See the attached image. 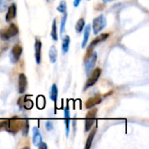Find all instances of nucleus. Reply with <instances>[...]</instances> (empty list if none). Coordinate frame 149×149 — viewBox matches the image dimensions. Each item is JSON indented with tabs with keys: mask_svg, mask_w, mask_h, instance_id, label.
<instances>
[{
	"mask_svg": "<svg viewBox=\"0 0 149 149\" xmlns=\"http://www.w3.org/2000/svg\"><path fill=\"white\" fill-rule=\"evenodd\" d=\"M18 33V27L15 24L10 23L7 29H3L0 31V38L3 40H9L12 37H15Z\"/></svg>",
	"mask_w": 149,
	"mask_h": 149,
	"instance_id": "f257e3e1",
	"label": "nucleus"
},
{
	"mask_svg": "<svg viewBox=\"0 0 149 149\" xmlns=\"http://www.w3.org/2000/svg\"><path fill=\"white\" fill-rule=\"evenodd\" d=\"M107 25V18L106 17L101 14L100 16H98L97 17H95L93 21V34L98 35Z\"/></svg>",
	"mask_w": 149,
	"mask_h": 149,
	"instance_id": "f03ea898",
	"label": "nucleus"
},
{
	"mask_svg": "<svg viewBox=\"0 0 149 149\" xmlns=\"http://www.w3.org/2000/svg\"><path fill=\"white\" fill-rule=\"evenodd\" d=\"M23 120H20L17 117H14L10 120H8V127H7V131L11 133V134H16L17 133L23 125Z\"/></svg>",
	"mask_w": 149,
	"mask_h": 149,
	"instance_id": "7ed1b4c3",
	"label": "nucleus"
},
{
	"mask_svg": "<svg viewBox=\"0 0 149 149\" xmlns=\"http://www.w3.org/2000/svg\"><path fill=\"white\" fill-rule=\"evenodd\" d=\"M100 74H101V69H100V67L95 68V69L92 72L91 75L89 76V78H88V79H87V81H86V85H85L84 91H86V90L88 89L89 87H91V86H93V85H95L96 82L98 81V79H100Z\"/></svg>",
	"mask_w": 149,
	"mask_h": 149,
	"instance_id": "20e7f679",
	"label": "nucleus"
},
{
	"mask_svg": "<svg viewBox=\"0 0 149 149\" xmlns=\"http://www.w3.org/2000/svg\"><path fill=\"white\" fill-rule=\"evenodd\" d=\"M108 37H109V34H108V33H102V34H100V36L96 37V38L91 42L90 45L88 46V48H87V53H86V56H85V59H86V58L93 52V48H94L98 44H100V43H101V42L107 40Z\"/></svg>",
	"mask_w": 149,
	"mask_h": 149,
	"instance_id": "39448f33",
	"label": "nucleus"
},
{
	"mask_svg": "<svg viewBox=\"0 0 149 149\" xmlns=\"http://www.w3.org/2000/svg\"><path fill=\"white\" fill-rule=\"evenodd\" d=\"M23 48L20 45H15L10 52V61L11 64H17L22 55Z\"/></svg>",
	"mask_w": 149,
	"mask_h": 149,
	"instance_id": "423d86ee",
	"label": "nucleus"
},
{
	"mask_svg": "<svg viewBox=\"0 0 149 149\" xmlns=\"http://www.w3.org/2000/svg\"><path fill=\"white\" fill-rule=\"evenodd\" d=\"M97 61V52H93L86 59H85V67L86 74H89L90 72L93 69Z\"/></svg>",
	"mask_w": 149,
	"mask_h": 149,
	"instance_id": "0eeeda50",
	"label": "nucleus"
},
{
	"mask_svg": "<svg viewBox=\"0 0 149 149\" xmlns=\"http://www.w3.org/2000/svg\"><path fill=\"white\" fill-rule=\"evenodd\" d=\"M41 48H42L41 40L38 37H36L35 44H34V50H35V60H36L37 65L41 64Z\"/></svg>",
	"mask_w": 149,
	"mask_h": 149,
	"instance_id": "6e6552de",
	"label": "nucleus"
},
{
	"mask_svg": "<svg viewBox=\"0 0 149 149\" xmlns=\"http://www.w3.org/2000/svg\"><path fill=\"white\" fill-rule=\"evenodd\" d=\"M27 86H28V81L25 74L20 73L18 75V93L20 94H24L27 89Z\"/></svg>",
	"mask_w": 149,
	"mask_h": 149,
	"instance_id": "1a4fd4ad",
	"label": "nucleus"
},
{
	"mask_svg": "<svg viewBox=\"0 0 149 149\" xmlns=\"http://www.w3.org/2000/svg\"><path fill=\"white\" fill-rule=\"evenodd\" d=\"M16 15H17V5H16V3H12L8 7L7 13L5 15V21L7 23H10L16 17Z\"/></svg>",
	"mask_w": 149,
	"mask_h": 149,
	"instance_id": "9d476101",
	"label": "nucleus"
},
{
	"mask_svg": "<svg viewBox=\"0 0 149 149\" xmlns=\"http://www.w3.org/2000/svg\"><path fill=\"white\" fill-rule=\"evenodd\" d=\"M42 136L40 134L39 129L37 127H34L32 128V142L35 147H38L42 142Z\"/></svg>",
	"mask_w": 149,
	"mask_h": 149,
	"instance_id": "9b49d317",
	"label": "nucleus"
},
{
	"mask_svg": "<svg viewBox=\"0 0 149 149\" xmlns=\"http://www.w3.org/2000/svg\"><path fill=\"white\" fill-rule=\"evenodd\" d=\"M102 101V99L100 97V96H95V97H92L90 99H88L86 103H85V107L87 109H90V108H93V107L99 105L100 103H101Z\"/></svg>",
	"mask_w": 149,
	"mask_h": 149,
	"instance_id": "f8f14e48",
	"label": "nucleus"
},
{
	"mask_svg": "<svg viewBox=\"0 0 149 149\" xmlns=\"http://www.w3.org/2000/svg\"><path fill=\"white\" fill-rule=\"evenodd\" d=\"M65 135L68 137L70 131V110L68 105L65 107Z\"/></svg>",
	"mask_w": 149,
	"mask_h": 149,
	"instance_id": "ddd939ff",
	"label": "nucleus"
},
{
	"mask_svg": "<svg viewBox=\"0 0 149 149\" xmlns=\"http://www.w3.org/2000/svg\"><path fill=\"white\" fill-rule=\"evenodd\" d=\"M18 105H19L21 107L25 108V109H27V110L31 109L32 107H33L32 101H31V100H27L26 97H22V98H20L19 100H18Z\"/></svg>",
	"mask_w": 149,
	"mask_h": 149,
	"instance_id": "4468645a",
	"label": "nucleus"
},
{
	"mask_svg": "<svg viewBox=\"0 0 149 149\" xmlns=\"http://www.w3.org/2000/svg\"><path fill=\"white\" fill-rule=\"evenodd\" d=\"M91 33V25L87 24L85 28V31H84V37H83V41H82V48H86L88 39H89V36Z\"/></svg>",
	"mask_w": 149,
	"mask_h": 149,
	"instance_id": "2eb2a0df",
	"label": "nucleus"
},
{
	"mask_svg": "<svg viewBox=\"0 0 149 149\" xmlns=\"http://www.w3.org/2000/svg\"><path fill=\"white\" fill-rule=\"evenodd\" d=\"M49 58H50V62L52 64H54L57 61L58 58V51L57 48L54 45H52L49 51Z\"/></svg>",
	"mask_w": 149,
	"mask_h": 149,
	"instance_id": "dca6fc26",
	"label": "nucleus"
},
{
	"mask_svg": "<svg viewBox=\"0 0 149 149\" xmlns=\"http://www.w3.org/2000/svg\"><path fill=\"white\" fill-rule=\"evenodd\" d=\"M58 86L56 84H52V87H51V91H50V99L56 104L57 102V99H58Z\"/></svg>",
	"mask_w": 149,
	"mask_h": 149,
	"instance_id": "f3484780",
	"label": "nucleus"
},
{
	"mask_svg": "<svg viewBox=\"0 0 149 149\" xmlns=\"http://www.w3.org/2000/svg\"><path fill=\"white\" fill-rule=\"evenodd\" d=\"M96 133H97V127H94V128L91 131V133L89 134V135H88V138H87L86 142L85 148L89 149L90 148H91L92 143H93V138H94V136H95Z\"/></svg>",
	"mask_w": 149,
	"mask_h": 149,
	"instance_id": "a211bd4d",
	"label": "nucleus"
},
{
	"mask_svg": "<svg viewBox=\"0 0 149 149\" xmlns=\"http://www.w3.org/2000/svg\"><path fill=\"white\" fill-rule=\"evenodd\" d=\"M70 37L68 35H65L63 38V42H62V52L64 54L67 53L69 51V45H70Z\"/></svg>",
	"mask_w": 149,
	"mask_h": 149,
	"instance_id": "6ab92c4d",
	"label": "nucleus"
},
{
	"mask_svg": "<svg viewBox=\"0 0 149 149\" xmlns=\"http://www.w3.org/2000/svg\"><path fill=\"white\" fill-rule=\"evenodd\" d=\"M51 37L54 41H57L58 39V28H57V21L56 19H53L52 25V31H51Z\"/></svg>",
	"mask_w": 149,
	"mask_h": 149,
	"instance_id": "aec40b11",
	"label": "nucleus"
},
{
	"mask_svg": "<svg viewBox=\"0 0 149 149\" xmlns=\"http://www.w3.org/2000/svg\"><path fill=\"white\" fill-rule=\"evenodd\" d=\"M85 25H86L85 19H84V18H79V19L77 21L76 24H75V31H76V32H77L78 34L81 33L82 31H83L84 28H85Z\"/></svg>",
	"mask_w": 149,
	"mask_h": 149,
	"instance_id": "412c9836",
	"label": "nucleus"
},
{
	"mask_svg": "<svg viewBox=\"0 0 149 149\" xmlns=\"http://www.w3.org/2000/svg\"><path fill=\"white\" fill-rule=\"evenodd\" d=\"M95 122V119H92V118H86V122H85V132H89L93 124Z\"/></svg>",
	"mask_w": 149,
	"mask_h": 149,
	"instance_id": "4be33fe9",
	"label": "nucleus"
},
{
	"mask_svg": "<svg viewBox=\"0 0 149 149\" xmlns=\"http://www.w3.org/2000/svg\"><path fill=\"white\" fill-rule=\"evenodd\" d=\"M63 14H64V16L62 17L61 22H60V35L61 36L63 35V33L65 31V24H66V21H67V13L65 12Z\"/></svg>",
	"mask_w": 149,
	"mask_h": 149,
	"instance_id": "5701e85b",
	"label": "nucleus"
},
{
	"mask_svg": "<svg viewBox=\"0 0 149 149\" xmlns=\"http://www.w3.org/2000/svg\"><path fill=\"white\" fill-rule=\"evenodd\" d=\"M66 9H67V5H66V2L65 1H61L60 3H59V5L57 8L58 11H59L60 13L66 12Z\"/></svg>",
	"mask_w": 149,
	"mask_h": 149,
	"instance_id": "b1692460",
	"label": "nucleus"
},
{
	"mask_svg": "<svg viewBox=\"0 0 149 149\" xmlns=\"http://www.w3.org/2000/svg\"><path fill=\"white\" fill-rule=\"evenodd\" d=\"M21 129L23 130V134H24V136H26L27 134H28V131H29V124H28L27 120H23V125H22Z\"/></svg>",
	"mask_w": 149,
	"mask_h": 149,
	"instance_id": "393cba45",
	"label": "nucleus"
},
{
	"mask_svg": "<svg viewBox=\"0 0 149 149\" xmlns=\"http://www.w3.org/2000/svg\"><path fill=\"white\" fill-rule=\"evenodd\" d=\"M37 105H38V108H40V109L44 108V107L45 105V99L43 96H39L37 99Z\"/></svg>",
	"mask_w": 149,
	"mask_h": 149,
	"instance_id": "a878e982",
	"label": "nucleus"
},
{
	"mask_svg": "<svg viewBox=\"0 0 149 149\" xmlns=\"http://www.w3.org/2000/svg\"><path fill=\"white\" fill-rule=\"evenodd\" d=\"M97 113H98V109H97V108H93L92 110H90V111L86 113V118L95 119V117L97 116Z\"/></svg>",
	"mask_w": 149,
	"mask_h": 149,
	"instance_id": "bb28decb",
	"label": "nucleus"
},
{
	"mask_svg": "<svg viewBox=\"0 0 149 149\" xmlns=\"http://www.w3.org/2000/svg\"><path fill=\"white\" fill-rule=\"evenodd\" d=\"M7 127H8V120L0 121V130H2V129L7 130Z\"/></svg>",
	"mask_w": 149,
	"mask_h": 149,
	"instance_id": "cd10ccee",
	"label": "nucleus"
},
{
	"mask_svg": "<svg viewBox=\"0 0 149 149\" xmlns=\"http://www.w3.org/2000/svg\"><path fill=\"white\" fill-rule=\"evenodd\" d=\"M6 0H0V11H3L6 7H7V4H6Z\"/></svg>",
	"mask_w": 149,
	"mask_h": 149,
	"instance_id": "c85d7f7f",
	"label": "nucleus"
},
{
	"mask_svg": "<svg viewBox=\"0 0 149 149\" xmlns=\"http://www.w3.org/2000/svg\"><path fill=\"white\" fill-rule=\"evenodd\" d=\"M45 127H46V129H47L48 131L52 130V129H53V123H52V121H50V120L46 121V122H45Z\"/></svg>",
	"mask_w": 149,
	"mask_h": 149,
	"instance_id": "c756f323",
	"label": "nucleus"
},
{
	"mask_svg": "<svg viewBox=\"0 0 149 149\" xmlns=\"http://www.w3.org/2000/svg\"><path fill=\"white\" fill-rule=\"evenodd\" d=\"M38 148L39 149H47L48 147H47V145H46L45 142H43V141H42V142L38 146Z\"/></svg>",
	"mask_w": 149,
	"mask_h": 149,
	"instance_id": "7c9ffc66",
	"label": "nucleus"
},
{
	"mask_svg": "<svg viewBox=\"0 0 149 149\" xmlns=\"http://www.w3.org/2000/svg\"><path fill=\"white\" fill-rule=\"evenodd\" d=\"M80 3H81V0H74V2H73L74 7H78L80 4Z\"/></svg>",
	"mask_w": 149,
	"mask_h": 149,
	"instance_id": "2f4dec72",
	"label": "nucleus"
},
{
	"mask_svg": "<svg viewBox=\"0 0 149 149\" xmlns=\"http://www.w3.org/2000/svg\"><path fill=\"white\" fill-rule=\"evenodd\" d=\"M102 1H103L104 3H109V2H113L114 0H102Z\"/></svg>",
	"mask_w": 149,
	"mask_h": 149,
	"instance_id": "473e14b6",
	"label": "nucleus"
},
{
	"mask_svg": "<svg viewBox=\"0 0 149 149\" xmlns=\"http://www.w3.org/2000/svg\"><path fill=\"white\" fill-rule=\"evenodd\" d=\"M54 0H46V2L48 3H52Z\"/></svg>",
	"mask_w": 149,
	"mask_h": 149,
	"instance_id": "72a5a7b5",
	"label": "nucleus"
}]
</instances>
